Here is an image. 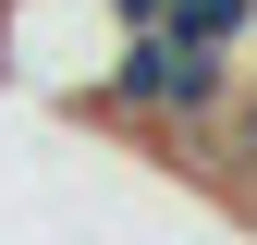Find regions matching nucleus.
Masks as SVG:
<instances>
[{
  "mask_svg": "<svg viewBox=\"0 0 257 245\" xmlns=\"http://www.w3.org/2000/svg\"><path fill=\"white\" fill-rule=\"evenodd\" d=\"M233 86H245V49H196V37H172V25H147V37H122L98 74H86V122H110V135H135V147H184L196 122L233 110Z\"/></svg>",
  "mask_w": 257,
  "mask_h": 245,
  "instance_id": "1",
  "label": "nucleus"
},
{
  "mask_svg": "<svg viewBox=\"0 0 257 245\" xmlns=\"http://www.w3.org/2000/svg\"><path fill=\"white\" fill-rule=\"evenodd\" d=\"M159 25L196 49H257V0H159Z\"/></svg>",
  "mask_w": 257,
  "mask_h": 245,
  "instance_id": "2",
  "label": "nucleus"
}]
</instances>
